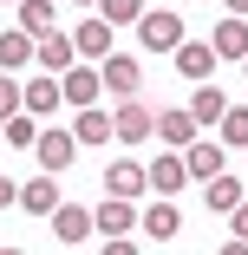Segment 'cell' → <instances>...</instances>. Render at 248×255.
Segmentation results:
<instances>
[{"mask_svg":"<svg viewBox=\"0 0 248 255\" xmlns=\"http://www.w3.org/2000/svg\"><path fill=\"white\" fill-rule=\"evenodd\" d=\"M79 7H98V0H79Z\"/></svg>","mask_w":248,"mask_h":255,"instance_id":"836d02e7","label":"cell"},{"mask_svg":"<svg viewBox=\"0 0 248 255\" xmlns=\"http://www.w3.org/2000/svg\"><path fill=\"white\" fill-rule=\"evenodd\" d=\"M59 92H66V105H72V112H85V105H98V92H105V79H98V66H91V59H85V66L72 59V66L59 72Z\"/></svg>","mask_w":248,"mask_h":255,"instance_id":"3957f363","label":"cell"},{"mask_svg":"<svg viewBox=\"0 0 248 255\" xmlns=\"http://www.w3.org/2000/svg\"><path fill=\"white\" fill-rule=\"evenodd\" d=\"M0 137H7L13 150H33V144H39V118H33V112L20 105L13 118H0Z\"/></svg>","mask_w":248,"mask_h":255,"instance_id":"ffe728a7","label":"cell"},{"mask_svg":"<svg viewBox=\"0 0 248 255\" xmlns=\"http://www.w3.org/2000/svg\"><path fill=\"white\" fill-rule=\"evenodd\" d=\"M53 236H59L66 249L91 242V236H98V229H91V210H79V203H59V210H53Z\"/></svg>","mask_w":248,"mask_h":255,"instance_id":"7c38bea8","label":"cell"},{"mask_svg":"<svg viewBox=\"0 0 248 255\" xmlns=\"http://www.w3.org/2000/svg\"><path fill=\"white\" fill-rule=\"evenodd\" d=\"M170 59H176V72H183V79L209 85V72H216V46H209V39H183V46H176Z\"/></svg>","mask_w":248,"mask_h":255,"instance_id":"52a82bcc","label":"cell"},{"mask_svg":"<svg viewBox=\"0 0 248 255\" xmlns=\"http://www.w3.org/2000/svg\"><path fill=\"white\" fill-rule=\"evenodd\" d=\"M72 137H79V144H105V137H111V118L98 112V105H85V112L72 118Z\"/></svg>","mask_w":248,"mask_h":255,"instance_id":"603a6c76","label":"cell"},{"mask_svg":"<svg viewBox=\"0 0 248 255\" xmlns=\"http://www.w3.org/2000/svg\"><path fill=\"white\" fill-rule=\"evenodd\" d=\"M189 183V164H183V150H164V157H151V190L157 196H176Z\"/></svg>","mask_w":248,"mask_h":255,"instance_id":"2e32d148","label":"cell"},{"mask_svg":"<svg viewBox=\"0 0 248 255\" xmlns=\"http://www.w3.org/2000/svg\"><path fill=\"white\" fill-rule=\"evenodd\" d=\"M20 112V85H13V72H0V118H13Z\"/></svg>","mask_w":248,"mask_h":255,"instance_id":"4316f807","label":"cell"},{"mask_svg":"<svg viewBox=\"0 0 248 255\" xmlns=\"http://www.w3.org/2000/svg\"><path fill=\"white\" fill-rule=\"evenodd\" d=\"M0 255H26V249H0Z\"/></svg>","mask_w":248,"mask_h":255,"instance_id":"d6a6232c","label":"cell"},{"mask_svg":"<svg viewBox=\"0 0 248 255\" xmlns=\"http://www.w3.org/2000/svg\"><path fill=\"white\" fill-rule=\"evenodd\" d=\"M222 112H229V98H222L216 85H196V98H189V118H196V125H222Z\"/></svg>","mask_w":248,"mask_h":255,"instance_id":"7402d4cb","label":"cell"},{"mask_svg":"<svg viewBox=\"0 0 248 255\" xmlns=\"http://www.w3.org/2000/svg\"><path fill=\"white\" fill-rule=\"evenodd\" d=\"M209 46H216V59H248V20L242 13H222L216 33H209Z\"/></svg>","mask_w":248,"mask_h":255,"instance_id":"30bf717a","label":"cell"},{"mask_svg":"<svg viewBox=\"0 0 248 255\" xmlns=\"http://www.w3.org/2000/svg\"><path fill=\"white\" fill-rule=\"evenodd\" d=\"M183 164H189L196 183H209V177L222 170V144H183Z\"/></svg>","mask_w":248,"mask_h":255,"instance_id":"44dd1931","label":"cell"},{"mask_svg":"<svg viewBox=\"0 0 248 255\" xmlns=\"http://www.w3.org/2000/svg\"><path fill=\"white\" fill-rule=\"evenodd\" d=\"M111 137H124V144H144V137H157V112L144 105V98L131 92L124 105L111 112Z\"/></svg>","mask_w":248,"mask_h":255,"instance_id":"7a4b0ae2","label":"cell"},{"mask_svg":"<svg viewBox=\"0 0 248 255\" xmlns=\"http://www.w3.org/2000/svg\"><path fill=\"white\" fill-rule=\"evenodd\" d=\"M216 255H248V242H242V236H235V242H222V249H216Z\"/></svg>","mask_w":248,"mask_h":255,"instance_id":"4dcf8cb0","label":"cell"},{"mask_svg":"<svg viewBox=\"0 0 248 255\" xmlns=\"http://www.w3.org/2000/svg\"><path fill=\"white\" fill-rule=\"evenodd\" d=\"M33 157H39V170H53V177H59V170H66V164L79 157V137H72V131H39Z\"/></svg>","mask_w":248,"mask_h":255,"instance_id":"ba28073f","label":"cell"},{"mask_svg":"<svg viewBox=\"0 0 248 255\" xmlns=\"http://www.w3.org/2000/svg\"><path fill=\"white\" fill-rule=\"evenodd\" d=\"M137 223H144V216H137L131 196H105V203L91 210V229H98V236H131Z\"/></svg>","mask_w":248,"mask_h":255,"instance_id":"5b68a950","label":"cell"},{"mask_svg":"<svg viewBox=\"0 0 248 255\" xmlns=\"http://www.w3.org/2000/svg\"><path fill=\"white\" fill-rule=\"evenodd\" d=\"M242 196H248V183H242L235 170H216V177L203 183V203H209V210H216V216H229V210H235V203H242Z\"/></svg>","mask_w":248,"mask_h":255,"instance_id":"9a60e30c","label":"cell"},{"mask_svg":"<svg viewBox=\"0 0 248 255\" xmlns=\"http://www.w3.org/2000/svg\"><path fill=\"white\" fill-rule=\"evenodd\" d=\"M242 72H248V59H242Z\"/></svg>","mask_w":248,"mask_h":255,"instance_id":"d590c367","label":"cell"},{"mask_svg":"<svg viewBox=\"0 0 248 255\" xmlns=\"http://www.w3.org/2000/svg\"><path fill=\"white\" fill-rule=\"evenodd\" d=\"M111 33H118V26H111L105 13H98V20H79V26H72V46H79V59H91V66H98V59L111 53Z\"/></svg>","mask_w":248,"mask_h":255,"instance_id":"9c48e42d","label":"cell"},{"mask_svg":"<svg viewBox=\"0 0 248 255\" xmlns=\"http://www.w3.org/2000/svg\"><path fill=\"white\" fill-rule=\"evenodd\" d=\"M33 53H39V33H26V26H7V33H0V72L33 66Z\"/></svg>","mask_w":248,"mask_h":255,"instance_id":"4fadbf2b","label":"cell"},{"mask_svg":"<svg viewBox=\"0 0 248 255\" xmlns=\"http://www.w3.org/2000/svg\"><path fill=\"white\" fill-rule=\"evenodd\" d=\"M98 13H105L111 26H137L144 20V0H98Z\"/></svg>","mask_w":248,"mask_h":255,"instance_id":"d4e9b609","label":"cell"},{"mask_svg":"<svg viewBox=\"0 0 248 255\" xmlns=\"http://www.w3.org/2000/svg\"><path fill=\"white\" fill-rule=\"evenodd\" d=\"M105 190L111 196H144V190H151V164H131V157L105 164Z\"/></svg>","mask_w":248,"mask_h":255,"instance_id":"8fae6325","label":"cell"},{"mask_svg":"<svg viewBox=\"0 0 248 255\" xmlns=\"http://www.w3.org/2000/svg\"><path fill=\"white\" fill-rule=\"evenodd\" d=\"M137 39H144V53H176V46H183L189 33H183V13H176V7H157V13L144 7V20H137Z\"/></svg>","mask_w":248,"mask_h":255,"instance_id":"6da1fadb","label":"cell"},{"mask_svg":"<svg viewBox=\"0 0 248 255\" xmlns=\"http://www.w3.org/2000/svg\"><path fill=\"white\" fill-rule=\"evenodd\" d=\"M98 79H105V92H118V98H131V92L144 85V66H137L131 53H118V46H111V53L98 59Z\"/></svg>","mask_w":248,"mask_h":255,"instance_id":"277c9868","label":"cell"},{"mask_svg":"<svg viewBox=\"0 0 248 255\" xmlns=\"http://www.w3.org/2000/svg\"><path fill=\"white\" fill-rule=\"evenodd\" d=\"M98 255H137V249H131V236H105V249H98Z\"/></svg>","mask_w":248,"mask_h":255,"instance_id":"83f0119b","label":"cell"},{"mask_svg":"<svg viewBox=\"0 0 248 255\" xmlns=\"http://www.w3.org/2000/svg\"><path fill=\"white\" fill-rule=\"evenodd\" d=\"M7 203H20V183H13V177H0V210H7Z\"/></svg>","mask_w":248,"mask_h":255,"instance_id":"f546056e","label":"cell"},{"mask_svg":"<svg viewBox=\"0 0 248 255\" xmlns=\"http://www.w3.org/2000/svg\"><path fill=\"white\" fill-rule=\"evenodd\" d=\"M7 7H20V0H7Z\"/></svg>","mask_w":248,"mask_h":255,"instance_id":"e575fe53","label":"cell"},{"mask_svg":"<svg viewBox=\"0 0 248 255\" xmlns=\"http://www.w3.org/2000/svg\"><path fill=\"white\" fill-rule=\"evenodd\" d=\"M137 229L151 236V242H176V236H183V216H176V203H170V196H157L151 210H144V223H137Z\"/></svg>","mask_w":248,"mask_h":255,"instance_id":"5bb4252c","label":"cell"},{"mask_svg":"<svg viewBox=\"0 0 248 255\" xmlns=\"http://www.w3.org/2000/svg\"><path fill=\"white\" fill-rule=\"evenodd\" d=\"M20 210H26V216H53V210H59V183H53V170H39L33 183H20Z\"/></svg>","mask_w":248,"mask_h":255,"instance_id":"e0dca14e","label":"cell"},{"mask_svg":"<svg viewBox=\"0 0 248 255\" xmlns=\"http://www.w3.org/2000/svg\"><path fill=\"white\" fill-rule=\"evenodd\" d=\"M53 20H59L53 0H20V26L26 33H53Z\"/></svg>","mask_w":248,"mask_h":255,"instance_id":"cb8c5ba5","label":"cell"},{"mask_svg":"<svg viewBox=\"0 0 248 255\" xmlns=\"http://www.w3.org/2000/svg\"><path fill=\"white\" fill-rule=\"evenodd\" d=\"M20 105H26L33 118H53V112L66 105V92H59V72H39V79H26V85H20Z\"/></svg>","mask_w":248,"mask_h":255,"instance_id":"8992f818","label":"cell"},{"mask_svg":"<svg viewBox=\"0 0 248 255\" xmlns=\"http://www.w3.org/2000/svg\"><path fill=\"white\" fill-rule=\"evenodd\" d=\"M157 137H164L170 150L196 144V118H189V105H183V112H157Z\"/></svg>","mask_w":248,"mask_h":255,"instance_id":"d6986e66","label":"cell"},{"mask_svg":"<svg viewBox=\"0 0 248 255\" xmlns=\"http://www.w3.org/2000/svg\"><path fill=\"white\" fill-rule=\"evenodd\" d=\"M229 216H235V236H242V242H248V196H242V203H235V210H229Z\"/></svg>","mask_w":248,"mask_h":255,"instance_id":"f1b7e54d","label":"cell"},{"mask_svg":"<svg viewBox=\"0 0 248 255\" xmlns=\"http://www.w3.org/2000/svg\"><path fill=\"white\" fill-rule=\"evenodd\" d=\"M222 144H242L248 150V105H229L222 112Z\"/></svg>","mask_w":248,"mask_h":255,"instance_id":"484cf974","label":"cell"},{"mask_svg":"<svg viewBox=\"0 0 248 255\" xmlns=\"http://www.w3.org/2000/svg\"><path fill=\"white\" fill-rule=\"evenodd\" d=\"M33 59H39L46 72H66V66L79 59V46H72V33H59V26H53V33H39V53H33Z\"/></svg>","mask_w":248,"mask_h":255,"instance_id":"ac0fdd59","label":"cell"},{"mask_svg":"<svg viewBox=\"0 0 248 255\" xmlns=\"http://www.w3.org/2000/svg\"><path fill=\"white\" fill-rule=\"evenodd\" d=\"M222 7H229V13H248V0H222Z\"/></svg>","mask_w":248,"mask_h":255,"instance_id":"1f68e13d","label":"cell"}]
</instances>
